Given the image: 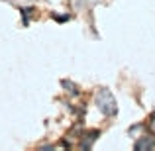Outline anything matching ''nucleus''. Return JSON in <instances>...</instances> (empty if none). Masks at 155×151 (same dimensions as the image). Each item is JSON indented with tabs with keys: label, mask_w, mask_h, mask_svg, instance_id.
<instances>
[{
	"label": "nucleus",
	"mask_w": 155,
	"mask_h": 151,
	"mask_svg": "<svg viewBox=\"0 0 155 151\" xmlns=\"http://www.w3.org/2000/svg\"><path fill=\"white\" fill-rule=\"evenodd\" d=\"M96 104H98V108L102 110V114H106V116H114V114L118 112L116 100H114L112 92L106 90V88H100V90H98V96H96Z\"/></svg>",
	"instance_id": "nucleus-1"
},
{
	"label": "nucleus",
	"mask_w": 155,
	"mask_h": 151,
	"mask_svg": "<svg viewBox=\"0 0 155 151\" xmlns=\"http://www.w3.org/2000/svg\"><path fill=\"white\" fill-rule=\"evenodd\" d=\"M153 136H143L141 140H137L136 141V149H149V147H153Z\"/></svg>",
	"instance_id": "nucleus-2"
},
{
	"label": "nucleus",
	"mask_w": 155,
	"mask_h": 151,
	"mask_svg": "<svg viewBox=\"0 0 155 151\" xmlns=\"http://www.w3.org/2000/svg\"><path fill=\"white\" fill-rule=\"evenodd\" d=\"M149 126H151V132H153V136H155V118L149 120Z\"/></svg>",
	"instance_id": "nucleus-3"
}]
</instances>
